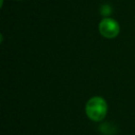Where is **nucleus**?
<instances>
[{
  "label": "nucleus",
  "mask_w": 135,
  "mask_h": 135,
  "mask_svg": "<svg viewBox=\"0 0 135 135\" xmlns=\"http://www.w3.org/2000/svg\"><path fill=\"white\" fill-rule=\"evenodd\" d=\"M99 32L105 38L112 39L119 33V25L111 18H105L99 24Z\"/></svg>",
  "instance_id": "obj_2"
},
{
  "label": "nucleus",
  "mask_w": 135,
  "mask_h": 135,
  "mask_svg": "<svg viewBox=\"0 0 135 135\" xmlns=\"http://www.w3.org/2000/svg\"><path fill=\"white\" fill-rule=\"evenodd\" d=\"M86 115L94 121H101L104 119L107 112V105L104 98L100 96L92 97L85 107Z\"/></svg>",
  "instance_id": "obj_1"
}]
</instances>
